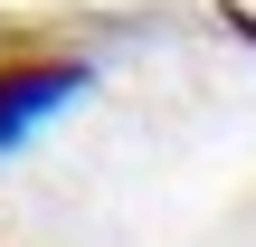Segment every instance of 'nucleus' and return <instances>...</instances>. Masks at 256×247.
Segmentation results:
<instances>
[{"label": "nucleus", "mask_w": 256, "mask_h": 247, "mask_svg": "<svg viewBox=\"0 0 256 247\" xmlns=\"http://www.w3.org/2000/svg\"><path fill=\"white\" fill-rule=\"evenodd\" d=\"M86 86H95V57L76 48H0V152L28 143L48 114H66Z\"/></svg>", "instance_id": "nucleus-1"}]
</instances>
